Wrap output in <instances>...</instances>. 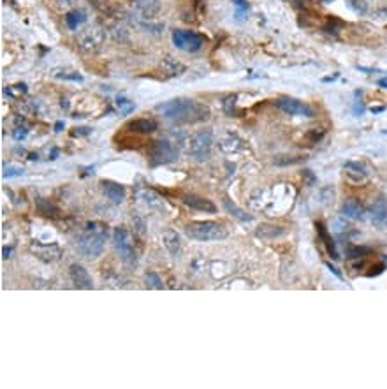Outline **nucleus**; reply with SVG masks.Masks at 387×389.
<instances>
[{
	"mask_svg": "<svg viewBox=\"0 0 387 389\" xmlns=\"http://www.w3.org/2000/svg\"><path fill=\"white\" fill-rule=\"evenodd\" d=\"M155 109L175 124H199L208 120L211 114L208 106L192 99H173V101L157 104Z\"/></svg>",
	"mask_w": 387,
	"mask_h": 389,
	"instance_id": "1",
	"label": "nucleus"
},
{
	"mask_svg": "<svg viewBox=\"0 0 387 389\" xmlns=\"http://www.w3.org/2000/svg\"><path fill=\"white\" fill-rule=\"evenodd\" d=\"M106 236H108V229L102 224L92 222L87 225L84 232H81L76 238L74 245L83 257L87 259H97L102 254L106 245Z\"/></svg>",
	"mask_w": 387,
	"mask_h": 389,
	"instance_id": "2",
	"label": "nucleus"
},
{
	"mask_svg": "<svg viewBox=\"0 0 387 389\" xmlns=\"http://www.w3.org/2000/svg\"><path fill=\"white\" fill-rule=\"evenodd\" d=\"M185 235L194 242H217L227 238V229L219 222H190L185 225Z\"/></svg>",
	"mask_w": 387,
	"mask_h": 389,
	"instance_id": "3",
	"label": "nucleus"
},
{
	"mask_svg": "<svg viewBox=\"0 0 387 389\" xmlns=\"http://www.w3.org/2000/svg\"><path fill=\"white\" fill-rule=\"evenodd\" d=\"M211 146H213V132L209 129L206 131H199L190 138L189 141V153L194 161L204 162L211 155Z\"/></svg>",
	"mask_w": 387,
	"mask_h": 389,
	"instance_id": "4",
	"label": "nucleus"
},
{
	"mask_svg": "<svg viewBox=\"0 0 387 389\" xmlns=\"http://www.w3.org/2000/svg\"><path fill=\"white\" fill-rule=\"evenodd\" d=\"M176 159H178V148L171 141H167V139L153 141L152 148H150V155H148L150 166L155 168V166L169 164V162L176 161Z\"/></svg>",
	"mask_w": 387,
	"mask_h": 389,
	"instance_id": "5",
	"label": "nucleus"
},
{
	"mask_svg": "<svg viewBox=\"0 0 387 389\" xmlns=\"http://www.w3.org/2000/svg\"><path fill=\"white\" fill-rule=\"evenodd\" d=\"M113 245H115L116 252L120 254L121 261L127 264H136V250L132 238L128 235V231L125 227H115L113 231Z\"/></svg>",
	"mask_w": 387,
	"mask_h": 389,
	"instance_id": "6",
	"label": "nucleus"
},
{
	"mask_svg": "<svg viewBox=\"0 0 387 389\" xmlns=\"http://www.w3.org/2000/svg\"><path fill=\"white\" fill-rule=\"evenodd\" d=\"M173 44L178 50L195 53L206 44V37L192 30H173Z\"/></svg>",
	"mask_w": 387,
	"mask_h": 389,
	"instance_id": "7",
	"label": "nucleus"
},
{
	"mask_svg": "<svg viewBox=\"0 0 387 389\" xmlns=\"http://www.w3.org/2000/svg\"><path fill=\"white\" fill-rule=\"evenodd\" d=\"M275 104L278 109H282L287 114H294V116H307L313 118L315 116V111L312 106H308L307 102H301L294 97H278L275 101Z\"/></svg>",
	"mask_w": 387,
	"mask_h": 389,
	"instance_id": "8",
	"label": "nucleus"
},
{
	"mask_svg": "<svg viewBox=\"0 0 387 389\" xmlns=\"http://www.w3.org/2000/svg\"><path fill=\"white\" fill-rule=\"evenodd\" d=\"M370 220L377 229L387 227V196H378L370 208Z\"/></svg>",
	"mask_w": 387,
	"mask_h": 389,
	"instance_id": "9",
	"label": "nucleus"
},
{
	"mask_svg": "<svg viewBox=\"0 0 387 389\" xmlns=\"http://www.w3.org/2000/svg\"><path fill=\"white\" fill-rule=\"evenodd\" d=\"M102 39H104V34H102L101 28L88 27L77 35V44H79V48H83V50L90 51V50H95V48L101 46Z\"/></svg>",
	"mask_w": 387,
	"mask_h": 389,
	"instance_id": "10",
	"label": "nucleus"
},
{
	"mask_svg": "<svg viewBox=\"0 0 387 389\" xmlns=\"http://www.w3.org/2000/svg\"><path fill=\"white\" fill-rule=\"evenodd\" d=\"M183 205H187L190 210H195V212H204V213H217V206L213 205L209 199L201 198V196L195 194H185L182 198Z\"/></svg>",
	"mask_w": 387,
	"mask_h": 389,
	"instance_id": "11",
	"label": "nucleus"
},
{
	"mask_svg": "<svg viewBox=\"0 0 387 389\" xmlns=\"http://www.w3.org/2000/svg\"><path fill=\"white\" fill-rule=\"evenodd\" d=\"M69 275H71L72 284H74L77 289H92L94 287V280H92L90 273H88L81 264H72L71 268H69Z\"/></svg>",
	"mask_w": 387,
	"mask_h": 389,
	"instance_id": "12",
	"label": "nucleus"
},
{
	"mask_svg": "<svg viewBox=\"0 0 387 389\" xmlns=\"http://www.w3.org/2000/svg\"><path fill=\"white\" fill-rule=\"evenodd\" d=\"M131 6L143 18H148V20L160 11V2L158 0H131Z\"/></svg>",
	"mask_w": 387,
	"mask_h": 389,
	"instance_id": "13",
	"label": "nucleus"
},
{
	"mask_svg": "<svg viewBox=\"0 0 387 389\" xmlns=\"http://www.w3.org/2000/svg\"><path fill=\"white\" fill-rule=\"evenodd\" d=\"M157 122L152 120V118H136V120H131L127 124V129L131 132H136V134H152V132L157 131Z\"/></svg>",
	"mask_w": 387,
	"mask_h": 389,
	"instance_id": "14",
	"label": "nucleus"
},
{
	"mask_svg": "<svg viewBox=\"0 0 387 389\" xmlns=\"http://www.w3.org/2000/svg\"><path fill=\"white\" fill-rule=\"evenodd\" d=\"M341 215H343L345 218H350V220H363L364 218V208L363 205H361L357 199L350 198L347 199V201L341 205Z\"/></svg>",
	"mask_w": 387,
	"mask_h": 389,
	"instance_id": "15",
	"label": "nucleus"
},
{
	"mask_svg": "<svg viewBox=\"0 0 387 389\" xmlns=\"http://www.w3.org/2000/svg\"><path fill=\"white\" fill-rule=\"evenodd\" d=\"M343 171L352 181H364L368 178V169L364 164L356 161H349L343 164Z\"/></svg>",
	"mask_w": 387,
	"mask_h": 389,
	"instance_id": "16",
	"label": "nucleus"
},
{
	"mask_svg": "<svg viewBox=\"0 0 387 389\" xmlns=\"http://www.w3.org/2000/svg\"><path fill=\"white\" fill-rule=\"evenodd\" d=\"M102 190H104V194L108 196V199H111L115 205H120L121 201L125 199V188L123 185L116 183V181H102Z\"/></svg>",
	"mask_w": 387,
	"mask_h": 389,
	"instance_id": "17",
	"label": "nucleus"
},
{
	"mask_svg": "<svg viewBox=\"0 0 387 389\" xmlns=\"http://www.w3.org/2000/svg\"><path fill=\"white\" fill-rule=\"evenodd\" d=\"M315 229H317V232H319L320 242L324 243V247H326V250L329 252L331 257H333V259H338V257H340V255H338V252H336V247H334L333 238H331L329 232H327L326 225H324L322 222H315Z\"/></svg>",
	"mask_w": 387,
	"mask_h": 389,
	"instance_id": "18",
	"label": "nucleus"
},
{
	"mask_svg": "<svg viewBox=\"0 0 387 389\" xmlns=\"http://www.w3.org/2000/svg\"><path fill=\"white\" fill-rule=\"evenodd\" d=\"M285 232V229L280 227V225H270V224H263L257 227L255 231V236L261 240H273V238H278Z\"/></svg>",
	"mask_w": 387,
	"mask_h": 389,
	"instance_id": "19",
	"label": "nucleus"
},
{
	"mask_svg": "<svg viewBox=\"0 0 387 389\" xmlns=\"http://www.w3.org/2000/svg\"><path fill=\"white\" fill-rule=\"evenodd\" d=\"M162 238H164V245L169 250V254L171 255L180 254V250H182V243H180V236L176 235L175 231H165Z\"/></svg>",
	"mask_w": 387,
	"mask_h": 389,
	"instance_id": "20",
	"label": "nucleus"
},
{
	"mask_svg": "<svg viewBox=\"0 0 387 389\" xmlns=\"http://www.w3.org/2000/svg\"><path fill=\"white\" fill-rule=\"evenodd\" d=\"M160 69L164 71L167 76H180L183 71H185V65H182L180 62H176L173 57H165L160 64Z\"/></svg>",
	"mask_w": 387,
	"mask_h": 389,
	"instance_id": "21",
	"label": "nucleus"
},
{
	"mask_svg": "<svg viewBox=\"0 0 387 389\" xmlns=\"http://www.w3.org/2000/svg\"><path fill=\"white\" fill-rule=\"evenodd\" d=\"M84 21H87V13L81 9L71 11V13H67V16H65V23H67V27L71 28V30H77Z\"/></svg>",
	"mask_w": 387,
	"mask_h": 389,
	"instance_id": "22",
	"label": "nucleus"
},
{
	"mask_svg": "<svg viewBox=\"0 0 387 389\" xmlns=\"http://www.w3.org/2000/svg\"><path fill=\"white\" fill-rule=\"evenodd\" d=\"M220 148H222V151H226V153H236V151H241L243 148H245V144H243L241 139H238L236 136L231 134L220 141Z\"/></svg>",
	"mask_w": 387,
	"mask_h": 389,
	"instance_id": "23",
	"label": "nucleus"
},
{
	"mask_svg": "<svg viewBox=\"0 0 387 389\" xmlns=\"http://www.w3.org/2000/svg\"><path fill=\"white\" fill-rule=\"evenodd\" d=\"M224 206H226L227 212H229L232 217L238 218V220H241V222H252V215H246L245 212H243V210H239L238 206L234 205V203H231L229 198L224 199Z\"/></svg>",
	"mask_w": 387,
	"mask_h": 389,
	"instance_id": "24",
	"label": "nucleus"
},
{
	"mask_svg": "<svg viewBox=\"0 0 387 389\" xmlns=\"http://www.w3.org/2000/svg\"><path fill=\"white\" fill-rule=\"evenodd\" d=\"M37 208L39 212L46 215V217H58V213H60V210H58L53 203H50L44 198H37Z\"/></svg>",
	"mask_w": 387,
	"mask_h": 389,
	"instance_id": "25",
	"label": "nucleus"
},
{
	"mask_svg": "<svg viewBox=\"0 0 387 389\" xmlns=\"http://www.w3.org/2000/svg\"><path fill=\"white\" fill-rule=\"evenodd\" d=\"M232 6L236 7V20L238 21L245 20L250 11V4L246 2V0H232Z\"/></svg>",
	"mask_w": 387,
	"mask_h": 389,
	"instance_id": "26",
	"label": "nucleus"
},
{
	"mask_svg": "<svg viewBox=\"0 0 387 389\" xmlns=\"http://www.w3.org/2000/svg\"><path fill=\"white\" fill-rule=\"evenodd\" d=\"M116 107H118V111H120L121 114H131L132 111H134L136 104L132 101H128L127 97H118L116 99Z\"/></svg>",
	"mask_w": 387,
	"mask_h": 389,
	"instance_id": "27",
	"label": "nucleus"
},
{
	"mask_svg": "<svg viewBox=\"0 0 387 389\" xmlns=\"http://www.w3.org/2000/svg\"><path fill=\"white\" fill-rule=\"evenodd\" d=\"M145 280H146V284H148L152 289H162V287H164V284H162V279L155 271H148V273H146Z\"/></svg>",
	"mask_w": 387,
	"mask_h": 389,
	"instance_id": "28",
	"label": "nucleus"
},
{
	"mask_svg": "<svg viewBox=\"0 0 387 389\" xmlns=\"http://www.w3.org/2000/svg\"><path fill=\"white\" fill-rule=\"evenodd\" d=\"M371 248L368 247H347V255L350 259L354 257H364L366 254H370Z\"/></svg>",
	"mask_w": 387,
	"mask_h": 389,
	"instance_id": "29",
	"label": "nucleus"
},
{
	"mask_svg": "<svg viewBox=\"0 0 387 389\" xmlns=\"http://www.w3.org/2000/svg\"><path fill=\"white\" fill-rule=\"evenodd\" d=\"M350 7H352L356 13H361V14H364L368 11V6H366V2L364 0H350Z\"/></svg>",
	"mask_w": 387,
	"mask_h": 389,
	"instance_id": "30",
	"label": "nucleus"
},
{
	"mask_svg": "<svg viewBox=\"0 0 387 389\" xmlns=\"http://www.w3.org/2000/svg\"><path fill=\"white\" fill-rule=\"evenodd\" d=\"M23 175V169L21 168H14V166H6L4 168V178H13V176H21Z\"/></svg>",
	"mask_w": 387,
	"mask_h": 389,
	"instance_id": "31",
	"label": "nucleus"
},
{
	"mask_svg": "<svg viewBox=\"0 0 387 389\" xmlns=\"http://www.w3.org/2000/svg\"><path fill=\"white\" fill-rule=\"evenodd\" d=\"M301 161V157H294V159H287L285 155H278L275 159V164L276 166H287V164H297Z\"/></svg>",
	"mask_w": 387,
	"mask_h": 389,
	"instance_id": "32",
	"label": "nucleus"
},
{
	"mask_svg": "<svg viewBox=\"0 0 387 389\" xmlns=\"http://www.w3.org/2000/svg\"><path fill=\"white\" fill-rule=\"evenodd\" d=\"M322 136H324V131H312V132H308L307 134V139H308V144H313V143H319L320 139H322Z\"/></svg>",
	"mask_w": 387,
	"mask_h": 389,
	"instance_id": "33",
	"label": "nucleus"
},
{
	"mask_svg": "<svg viewBox=\"0 0 387 389\" xmlns=\"http://www.w3.org/2000/svg\"><path fill=\"white\" fill-rule=\"evenodd\" d=\"M27 129H25V127H18L16 129V131H14V139H16V141H21V139H25V138H27Z\"/></svg>",
	"mask_w": 387,
	"mask_h": 389,
	"instance_id": "34",
	"label": "nucleus"
},
{
	"mask_svg": "<svg viewBox=\"0 0 387 389\" xmlns=\"http://www.w3.org/2000/svg\"><path fill=\"white\" fill-rule=\"evenodd\" d=\"M58 77H62V80H72V81H81L83 80V76L81 74H57Z\"/></svg>",
	"mask_w": 387,
	"mask_h": 389,
	"instance_id": "35",
	"label": "nucleus"
},
{
	"mask_svg": "<svg viewBox=\"0 0 387 389\" xmlns=\"http://www.w3.org/2000/svg\"><path fill=\"white\" fill-rule=\"evenodd\" d=\"M90 132H92V129H88V127H79L77 131H72L71 134L76 138V136H87V134H90Z\"/></svg>",
	"mask_w": 387,
	"mask_h": 389,
	"instance_id": "36",
	"label": "nucleus"
},
{
	"mask_svg": "<svg viewBox=\"0 0 387 389\" xmlns=\"http://www.w3.org/2000/svg\"><path fill=\"white\" fill-rule=\"evenodd\" d=\"M303 175L307 176V180H308V185H312L313 181H315V176H313L312 173H310V169H307V171H303Z\"/></svg>",
	"mask_w": 387,
	"mask_h": 389,
	"instance_id": "37",
	"label": "nucleus"
},
{
	"mask_svg": "<svg viewBox=\"0 0 387 389\" xmlns=\"http://www.w3.org/2000/svg\"><path fill=\"white\" fill-rule=\"evenodd\" d=\"M2 254H4V259H9L11 254H13V248H11V247H4Z\"/></svg>",
	"mask_w": 387,
	"mask_h": 389,
	"instance_id": "38",
	"label": "nucleus"
},
{
	"mask_svg": "<svg viewBox=\"0 0 387 389\" xmlns=\"http://www.w3.org/2000/svg\"><path fill=\"white\" fill-rule=\"evenodd\" d=\"M327 268H329V269H331V271H333V273H334V275H336V277H338V279H343V277H341V273H340V271H338V269H336V268H334V266H333V264H331V262H327Z\"/></svg>",
	"mask_w": 387,
	"mask_h": 389,
	"instance_id": "39",
	"label": "nucleus"
},
{
	"mask_svg": "<svg viewBox=\"0 0 387 389\" xmlns=\"http://www.w3.org/2000/svg\"><path fill=\"white\" fill-rule=\"evenodd\" d=\"M384 111H385V106H373V107H371V113H384Z\"/></svg>",
	"mask_w": 387,
	"mask_h": 389,
	"instance_id": "40",
	"label": "nucleus"
},
{
	"mask_svg": "<svg viewBox=\"0 0 387 389\" xmlns=\"http://www.w3.org/2000/svg\"><path fill=\"white\" fill-rule=\"evenodd\" d=\"M378 87H380V88H387V77H382V80H378Z\"/></svg>",
	"mask_w": 387,
	"mask_h": 389,
	"instance_id": "41",
	"label": "nucleus"
},
{
	"mask_svg": "<svg viewBox=\"0 0 387 389\" xmlns=\"http://www.w3.org/2000/svg\"><path fill=\"white\" fill-rule=\"evenodd\" d=\"M62 127H64V122H57V125H55V131L60 132V131H62Z\"/></svg>",
	"mask_w": 387,
	"mask_h": 389,
	"instance_id": "42",
	"label": "nucleus"
},
{
	"mask_svg": "<svg viewBox=\"0 0 387 389\" xmlns=\"http://www.w3.org/2000/svg\"><path fill=\"white\" fill-rule=\"evenodd\" d=\"M60 4H64V6H69V4H72V0H58Z\"/></svg>",
	"mask_w": 387,
	"mask_h": 389,
	"instance_id": "43",
	"label": "nucleus"
},
{
	"mask_svg": "<svg viewBox=\"0 0 387 389\" xmlns=\"http://www.w3.org/2000/svg\"><path fill=\"white\" fill-rule=\"evenodd\" d=\"M57 155H58V151L53 150V151H51V157H50V159H57Z\"/></svg>",
	"mask_w": 387,
	"mask_h": 389,
	"instance_id": "44",
	"label": "nucleus"
},
{
	"mask_svg": "<svg viewBox=\"0 0 387 389\" xmlns=\"http://www.w3.org/2000/svg\"><path fill=\"white\" fill-rule=\"evenodd\" d=\"M322 4H329V2H333V0H320Z\"/></svg>",
	"mask_w": 387,
	"mask_h": 389,
	"instance_id": "45",
	"label": "nucleus"
}]
</instances>
